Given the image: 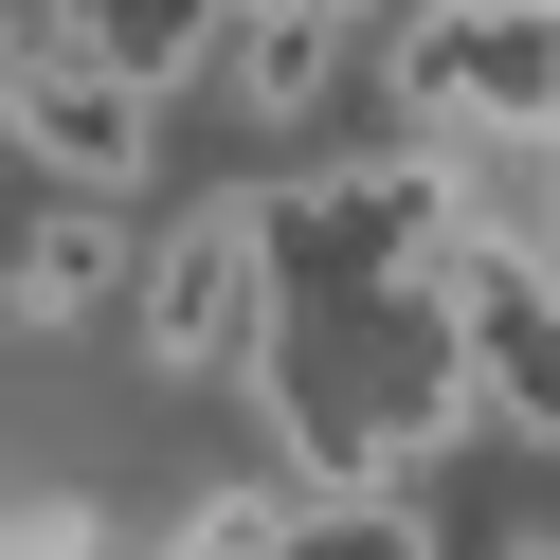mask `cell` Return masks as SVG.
Here are the masks:
<instances>
[{
  "instance_id": "9",
  "label": "cell",
  "mask_w": 560,
  "mask_h": 560,
  "mask_svg": "<svg viewBox=\"0 0 560 560\" xmlns=\"http://www.w3.org/2000/svg\"><path fill=\"white\" fill-rule=\"evenodd\" d=\"M488 560H560V524H506V542H488Z\"/></svg>"
},
{
  "instance_id": "1",
  "label": "cell",
  "mask_w": 560,
  "mask_h": 560,
  "mask_svg": "<svg viewBox=\"0 0 560 560\" xmlns=\"http://www.w3.org/2000/svg\"><path fill=\"white\" fill-rule=\"evenodd\" d=\"M362 73L398 91V145H542L560 127V0H398L362 37Z\"/></svg>"
},
{
  "instance_id": "6",
  "label": "cell",
  "mask_w": 560,
  "mask_h": 560,
  "mask_svg": "<svg viewBox=\"0 0 560 560\" xmlns=\"http://www.w3.org/2000/svg\"><path fill=\"white\" fill-rule=\"evenodd\" d=\"M271 560H434V506L416 488H290V542Z\"/></svg>"
},
{
  "instance_id": "4",
  "label": "cell",
  "mask_w": 560,
  "mask_h": 560,
  "mask_svg": "<svg viewBox=\"0 0 560 560\" xmlns=\"http://www.w3.org/2000/svg\"><path fill=\"white\" fill-rule=\"evenodd\" d=\"M127 290H145V254H127L109 199H55V218L19 235V271H0V307H19V326H91V307H127Z\"/></svg>"
},
{
  "instance_id": "5",
  "label": "cell",
  "mask_w": 560,
  "mask_h": 560,
  "mask_svg": "<svg viewBox=\"0 0 560 560\" xmlns=\"http://www.w3.org/2000/svg\"><path fill=\"white\" fill-rule=\"evenodd\" d=\"M55 37H91L127 91H199L235 37V0H55Z\"/></svg>"
},
{
  "instance_id": "10",
  "label": "cell",
  "mask_w": 560,
  "mask_h": 560,
  "mask_svg": "<svg viewBox=\"0 0 560 560\" xmlns=\"http://www.w3.org/2000/svg\"><path fill=\"white\" fill-rule=\"evenodd\" d=\"M19 55H37V19H19V0H0V73H19Z\"/></svg>"
},
{
  "instance_id": "2",
  "label": "cell",
  "mask_w": 560,
  "mask_h": 560,
  "mask_svg": "<svg viewBox=\"0 0 560 560\" xmlns=\"http://www.w3.org/2000/svg\"><path fill=\"white\" fill-rule=\"evenodd\" d=\"M271 307H290V254H271V199L235 182V199H199V218H163V254H145V290H127V326H145L163 380H235V362L271 343Z\"/></svg>"
},
{
  "instance_id": "8",
  "label": "cell",
  "mask_w": 560,
  "mask_h": 560,
  "mask_svg": "<svg viewBox=\"0 0 560 560\" xmlns=\"http://www.w3.org/2000/svg\"><path fill=\"white\" fill-rule=\"evenodd\" d=\"M0 560H91V506H0Z\"/></svg>"
},
{
  "instance_id": "7",
  "label": "cell",
  "mask_w": 560,
  "mask_h": 560,
  "mask_svg": "<svg viewBox=\"0 0 560 560\" xmlns=\"http://www.w3.org/2000/svg\"><path fill=\"white\" fill-rule=\"evenodd\" d=\"M271 542H290V470H235V488H199L163 524V560H271Z\"/></svg>"
},
{
  "instance_id": "3",
  "label": "cell",
  "mask_w": 560,
  "mask_h": 560,
  "mask_svg": "<svg viewBox=\"0 0 560 560\" xmlns=\"http://www.w3.org/2000/svg\"><path fill=\"white\" fill-rule=\"evenodd\" d=\"M0 127H19V163H37L55 199H127V163L163 145V91H127L91 37H55V19H37V55L0 73Z\"/></svg>"
}]
</instances>
